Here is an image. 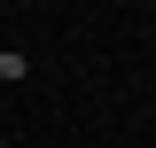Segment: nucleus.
Instances as JSON below:
<instances>
[]
</instances>
